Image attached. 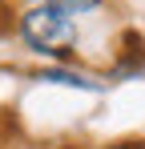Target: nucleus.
<instances>
[{"label":"nucleus","mask_w":145,"mask_h":149,"mask_svg":"<svg viewBox=\"0 0 145 149\" xmlns=\"http://www.w3.org/2000/svg\"><path fill=\"white\" fill-rule=\"evenodd\" d=\"M20 40L48 61H69L77 49V20L52 4H28L20 12Z\"/></svg>","instance_id":"obj_1"},{"label":"nucleus","mask_w":145,"mask_h":149,"mask_svg":"<svg viewBox=\"0 0 145 149\" xmlns=\"http://www.w3.org/2000/svg\"><path fill=\"white\" fill-rule=\"evenodd\" d=\"M145 69V36L141 32H121V65H117V77H133Z\"/></svg>","instance_id":"obj_2"},{"label":"nucleus","mask_w":145,"mask_h":149,"mask_svg":"<svg viewBox=\"0 0 145 149\" xmlns=\"http://www.w3.org/2000/svg\"><path fill=\"white\" fill-rule=\"evenodd\" d=\"M36 81L65 85V89H85V93H101V89H105L101 81H93V77H85V73H72V69H61V65H48V69H40V73H36Z\"/></svg>","instance_id":"obj_3"},{"label":"nucleus","mask_w":145,"mask_h":149,"mask_svg":"<svg viewBox=\"0 0 145 149\" xmlns=\"http://www.w3.org/2000/svg\"><path fill=\"white\" fill-rule=\"evenodd\" d=\"M45 4H52V8H61L65 16H85V12H93V8H101L105 0H45Z\"/></svg>","instance_id":"obj_4"},{"label":"nucleus","mask_w":145,"mask_h":149,"mask_svg":"<svg viewBox=\"0 0 145 149\" xmlns=\"http://www.w3.org/2000/svg\"><path fill=\"white\" fill-rule=\"evenodd\" d=\"M109 149H145V141H117V145H109Z\"/></svg>","instance_id":"obj_5"},{"label":"nucleus","mask_w":145,"mask_h":149,"mask_svg":"<svg viewBox=\"0 0 145 149\" xmlns=\"http://www.w3.org/2000/svg\"><path fill=\"white\" fill-rule=\"evenodd\" d=\"M61 149H81V145H61Z\"/></svg>","instance_id":"obj_6"},{"label":"nucleus","mask_w":145,"mask_h":149,"mask_svg":"<svg viewBox=\"0 0 145 149\" xmlns=\"http://www.w3.org/2000/svg\"><path fill=\"white\" fill-rule=\"evenodd\" d=\"M28 4H45V0H28Z\"/></svg>","instance_id":"obj_7"}]
</instances>
